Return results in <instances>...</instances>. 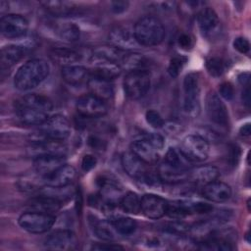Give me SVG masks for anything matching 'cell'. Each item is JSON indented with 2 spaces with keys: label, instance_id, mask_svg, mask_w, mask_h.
<instances>
[{
  "label": "cell",
  "instance_id": "14",
  "mask_svg": "<svg viewBox=\"0 0 251 251\" xmlns=\"http://www.w3.org/2000/svg\"><path fill=\"white\" fill-rule=\"evenodd\" d=\"M75 175L76 172L73 166L64 164L43 178L49 187L64 188L75 180Z\"/></svg>",
  "mask_w": 251,
  "mask_h": 251
},
{
  "label": "cell",
  "instance_id": "12",
  "mask_svg": "<svg viewBox=\"0 0 251 251\" xmlns=\"http://www.w3.org/2000/svg\"><path fill=\"white\" fill-rule=\"evenodd\" d=\"M141 211L149 219L157 220L162 218L167 213L168 201L156 194H145L141 200Z\"/></svg>",
  "mask_w": 251,
  "mask_h": 251
},
{
  "label": "cell",
  "instance_id": "21",
  "mask_svg": "<svg viewBox=\"0 0 251 251\" xmlns=\"http://www.w3.org/2000/svg\"><path fill=\"white\" fill-rule=\"evenodd\" d=\"M27 49L22 45H7L1 49L0 63L2 71L10 69L16 63H18L26 53Z\"/></svg>",
  "mask_w": 251,
  "mask_h": 251
},
{
  "label": "cell",
  "instance_id": "10",
  "mask_svg": "<svg viewBox=\"0 0 251 251\" xmlns=\"http://www.w3.org/2000/svg\"><path fill=\"white\" fill-rule=\"evenodd\" d=\"M206 112L209 119L216 125L227 127L229 125V117L227 109L220 96L212 91L206 97Z\"/></svg>",
  "mask_w": 251,
  "mask_h": 251
},
{
  "label": "cell",
  "instance_id": "15",
  "mask_svg": "<svg viewBox=\"0 0 251 251\" xmlns=\"http://www.w3.org/2000/svg\"><path fill=\"white\" fill-rule=\"evenodd\" d=\"M130 151L146 165H155L159 161V150L145 138L134 140L130 144Z\"/></svg>",
  "mask_w": 251,
  "mask_h": 251
},
{
  "label": "cell",
  "instance_id": "7",
  "mask_svg": "<svg viewBox=\"0 0 251 251\" xmlns=\"http://www.w3.org/2000/svg\"><path fill=\"white\" fill-rule=\"evenodd\" d=\"M183 110L190 117L200 112V86L196 73L186 75L183 79Z\"/></svg>",
  "mask_w": 251,
  "mask_h": 251
},
{
  "label": "cell",
  "instance_id": "4",
  "mask_svg": "<svg viewBox=\"0 0 251 251\" xmlns=\"http://www.w3.org/2000/svg\"><path fill=\"white\" fill-rule=\"evenodd\" d=\"M151 85V75L146 69L129 71L124 79V89L130 99H140L147 94Z\"/></svg>",
  "mask_w": 251,
  "mask_h": 251
},
{
  "label": "cell",
  "instance_id": "38",
  "mask_svg": "<svg viewBox=\"0 0 251 251\" xmlns=\"http://www.w3.org/2000/svg\"><path fill=\"white\" fill-rule=\"evenodd\" d=\"M145 119L146 122L154 128H160L165 124L161 115L155 110H148L145 114Z\"/></svg>",
  "mask_w": 251,
  "mask_h": 251
},
{
  "label": "cell",
  "instance_id": "23",
  "mask_svg": "<svg viewBox=\"0 0 251 251\" xmlns=\"http://www.w3.org/2000/svg\"><path fill=\"white\" fill-rule=\"evenodd\" d=\"M121 66L115 63H95L90 71V76L112 81L121 74Z\"/></svg>",
  "mask_w": 251,
  "mask_h": 251
},
{
  "label": "cell",
  "instance_id": "17",
  "mask_svg": "<svg viewBox=\"0 0 251 251\" xmlns=\"http://www.w3.org/2000/svg\"><path fill=\"white\" fill-rule=\"evenodd\" d=\"M157 175L161 181L176 184L186 180L189 176L188 169L176 167L167 162H163L157 170Z\"/></svg>",
  "mask_w": 251,
  "mask_h": 251
},
{
  "label": "cell",
  "instance_id": "30",
  "mask_svg": "<svg viewBox=\"0 0 251 251\" xmlns=\"http://www.w3.org/2000/svg\"><path fill=\"white\" fill-rule=\"evenodd\" d=\"M169 217L176 220H180L190 214H192L191 210V202L187 201H173L168 202V209L166 213Z\"/></svg>",
  "mask_w": 251,
  "mask_h": 251
},
{
  "label": "cell",
  "instance_id": "33",
  "mask_svg": "<svg viewBox=\"0 0 251 251\" xmlns=\"http://www.w3.org/2000/svg\"><path fill=\"white\" fill-rule=\"evenodd\" d=\"M145 58L138 53H126L120 62L121 68H124L126 70L133 71L138 69H144V66L146 65Z\"/></svg>",
  "mask_w": 251,
  "mask_h": 251
},
{
  "label": "cell",
  "instance_id": "44",
  "mask_svg": "<svg viewBox=\"0 0 251 251\" xmlns=\"http://www.w3.org/2000/svg\"><path fill=\"white\" fill-rule=\"evenodd\" d=\"M97 164V159L91 155V154H87L85 156H83L82 160H81V169L84 172H88L90 170H92Z\"/></svg>",
  "mask_w": 251,
  "mask_h": 251
},
{
  "label": "cell",
  "instance_id": "1",
  "mask_svg": "<svg viewBox=\"0 0 251 251\" xmlns=\"http://www.w3.org/2000/svg\"><path fill=\"white\" fill-rule=\"evenodd\" d=\"M53 109L52 101L44 95L31 93L22 97L16 103V113L22 124L26 126H41Z\"/></svg>",
  "mask_w": 251,
  "mask_h": 251
},
{
  "label": "cell",
  "instance_id": "40",
  "mask_svg": "<svg viewBox=\"0 0 251 251\" xmlns=\"http://www.w3.org/2000/svg\"><path fill=\"white\" fill-rule=\"evenodd\" d=\"M143 138H145L147 141H149L156 149L159 151L164 147L165 145V139L164 137L159 133H147Z\"/></svg>",
  "mask_w": 251,
  "mask_h": 251
},
{
  "label": "cell",
  "instance_id": "42",
  "mask_svg": "<svg viewBox=\"0 0 251 251\" xmlns=\"http://www.w3.org/2000/svg\"><path fill=\"white\" fill-rule=\"evenodd\" d=\"M233 47L236 49L239 53L246 54L250 50V44L249 41L244 37H237L233 41Z\"/></svg>",
  "mask_w": 251,
  "mask_h": 251
},
{
  "label": "cell",
  "instance_id": "29",
  "mask_svg": "<svg viewBox=\"0 0 251 251\" xmlns=\"http://www.w3.org/2000/svg\"><path fill=\"white\" fill-rule=\"evenodd\" d=\"M51 58L58 64L69 66L73 65V63L77 62L80 59V54L73 49L59 47L54 48L51 51Z\"/></svg>",
  "mask_w": 251,
  "mask_h": 251
},
{
  "label": "cell",
  "instance_id": "5",
  "mask_svg": "<svg viewBox=\"0 0 251 251\" xmlns=\"http://www.w3.org/2000/svg\"><path fill=\"white\" fill-rule=\"evenodd\" d=\"M180 154L190 162H203L205 161L210 152L208 141L197 134L185 136L179 145Z\"/></svg>",
  "mask_w": 251,
  "mask_h": 251
},
{
  "label": "cell",
  "instance_id": "46",
  "mask_svg": "<svg viewBox=\"0 0 251 251\" xmlns=\"http://www.w3.org/2000/svg\"><path fill=\"white\" fill-rule=\"evenodd\" d=\"M178 45L182 48V49H189L192 47V44H193V41H192V38L190 35L186 34V33H182L181 35H179L178 37Z\"/></svg>",
  "mask_w": 251,
  "mask_h": 251
},
{
  "label": "cell",
  "instance_id": "34",
  "mask_svg": "<svg viewBox=\"0 0 251 251\" xmlns=\"http://www.w3.org/2000/svg\"><path fill=\"white\" fill-rule=\"evenodd\" d=\"M111 226V223H110ZM110 226L106 222L101 221H95L92 225L93 231L95 235L105 241H112L114 239V233L112 228H110Z\"/></svg>",
  "mask_w": 251,
  "mask_h": 251
},
{
  "label": "cell",
  "instance_id": "43",
  "mask_svg": "<svg viewBox=\"0 0 251 251\" xmlns=\"http://www.w3.org/2000/svg\"><path fill=\"white\" fill-rule=\"evenodd\" d=\"M191 209H192V214H204L211 212L213 210V207L204 202H191Z\"/></svg>",
  "mask_w": 251,
  "mask_h": 251
},
{
  "label": "cell",
  "instance_id": "37",
  "mask_svg": "<svg viewBox=\"0 0 251 251\" xmlns=\"http://www.w3.org/2000/svg\"><path fill=\"white\" fill-rule=\"evenodd\" d=\"M186 63V58L182 56H175L171 59L169 67H168V73L171 76L176 77L179 75L181 70L183 69L184 65Z\"/></svg>",
  "mask_w": 251,
  "mask_h": 251
},
{
  "label": "cell",
  "instance_id": "51",
  "mask_svg": "<svg viewBox=\"0 0 251 251\" xmlns=\"http://www.w3.org/2000/svg\"><path fill=\"white\" fill-rule=\"evenodd\" d=\"M250 124L247 123L245 125H243L240 128H239V133L241 136H249L250 135Z\"/></svg>",
  "mask_w": 251,
  "mask_h": 251
},
{
  "label": "cell",
  "instance_id": "31",
  "mask_svg": "<svg viewBox=\"0 0 251 251\" xmlns=\"http://www.w3.org/2000/svg\"><path fill=\"white\" fill-rule=\"evenodd\" d=\"M139 196L132 192L128 191L125 195L122 196L120 200V206L123 211L129 213V214H137L141 211V203H140Z\"/></svg>",
  "mask_w": 251,
  "mask_h": 251
},
{
  "label": "cell",
  "instance_id": "27",
  "mask_svg": "<svg viewBox=\"0 0 251 251\" xmlns=\"http://www.w3.org/2000/svg\"><path fill=\"white\" fill-rule=\"evenodd\" d=\"M189 176H191L194 181L205 185L211 181L216 180L220 176V172L215 166L204 165L194 169L189 174Z\"/></svg>",
  "mask_w": 251,
  "mask_h": 251
},
{
  "label": "cell",
  "instance_id": "48",
  "mask_svg": "<svg viewBox=\"0 0 251 251\" xmlns=\"http://www.w3.org/2000/svg\"><path fill=\"white\" fill-rule=\"evenodd\" d=\"M240 156V150L236 145H232L230 147V152H229V162L232 166H236L239 160Z\"/></svg>",
  "mask_w": 251,
  "mask_h": 251
},
{
  "label": "cell",
  "instance_id": "49",
  "mask_svg": "<svg viewBox=\"0 0 251 251\" xmlns=\"http://www.w3.org/2000/svg\"><path fill=\"white\" fill-rule=\"evenodd\" d=\"M242 101L244 105L249 108L250 106V90H249V85L245 86V89L242 92Z\"/></svg>",
  "mask_w": 251,
  "mask_h": 251
},
{
  "label": "cell",
  "instance_id": "3",
  "mask_svg": "<svg viewBox=\"0 0 251 251\" xmlns=\"http://www.w3.org/2000/svg\"><path fill=\"white\" fill-rule=\"evenodd\" d=\"M165 27L154 16L140 18L133 27V35L138 45L151 47L159 45L165 38Z\"/></svg>",
  "mask_w": 251,
  "mask_h": 251
},
{
  "label": "cell",
  "instance_id": "16",
  "mask_svg": "<svg viewBox=\"0 0 251 251\" xmlns=\"http://www.w3.org/2000/svg\"><path fill=\"white\" fill-rule=\"evenodd\" d=\"M65 155L42 154L34 157L33 166L35 171L43 177L47 176L59 167L64 165Z\"/></svg>",
  "mask_w": 251,
  "mask_h": 251
},
{
  "label": "cell",
  "instance_id": "9",
  "mask_svg": "<svg viewBox=\"0 0 251 251\" xmlns=\"http://www.w3.org/2000/svg\"><path fill=\"white\" fill-rule=\"evenodd\" d=\"M75 108L78 114L86 119L99 118L108 112L106 100L92 93L80 96L76 100Z\"/></svg>",
  "mask_w": 251,
  "mask_h": 251
},
{
  "label": "cell",
  "instance_id": "13",
  "mask_svg": "<svg viewBox=\"0 0 251 251\" xmlns=\"http://www.w3.org/2000/svg\"><path fill=\"white\" fill-rule=\"evenodd\" d=\"M76 238L73 231L68 229H58L50 233L44 240V246L48 249L69 250L75 248Z\"/></svg>",
  "mask_w": 251,
  "mask_h": 251
},
{
  "label": "cell",
  "instance_id": "2",
  "mask_svg": "<svg viewBox=\"0 0 251 251\" xmlns=\"http://www.w3.org/2000/svg\"><path fill=\"white\" fill-rule=\"evenodd\" d=\"M49 73L48 63L41 59H31L18 69L14 77V84L19 90H30L45 80Z\"/></svg>",
  "mask_w": 251,
  "mask_h": 251
},
{
  "label": "cell",
  "instance_id": "11",
  "mask_svg": "<svg viewBox=\"0 0 251 251\" xmlns=\"http://www.w3.org/2000/svg\"><path fill=\"white\" fill-rule=\"evenodd\" d=\"M0 28L7 38H20L26 34L28 22L19 14H7L1 18Z\"/></svg>",
  "mask_w": 251,
  "mask_h": 251
},
{
  "label": "cell",
  "instance_id": "45",
  "mask_svg": "<svg viewBox=\"0 0 251 251\" xmlns=\"http://www.w3.org/2000/svg\"><path fill=\"white\" fill-rule=\"evenodd\" d=\"M127 7H128V2L127 1L118 0V1H113L111 3V9L116 14H120V13L125 12L127 9Z\"/></svg>",
  "mask_w": 251,
  "mask_h": 251
},
{
  "label": "cell",
  "instance_id": "6",
  "mask_svg": "<svg viewBox=\"0 0 251 251\" xmlns=\"http://www.w3.org/2000/svg\"><path fill=\"white\" fill-rule=\"evenodd\" d=\"M55 221L56 218L52 214L28 211L20 216L18 223L23 229L30 233H43L53 226Z\"/></svg>",
  "mask_w": 251,
  "mask_h": 251
},
{
  "label": "cell",
  "instance_id": "36",
  "mask_svg": "<svg viewBox=\"0 0 251 251\" xmlns=\"http://www.w3.org/2000/svg\"><path fill=\"white\" fill-rule=\"evenodd\" d=\"M206 69L213 76H221L226 69L225 62L218 57H211L206 61Z\"/></svg>",
  "mask_w": 251,
  "mask_h": 251
},
{
  "label": "cell",
  "instance_id": "47",
  "mask_svg": "<svg viewBox=\"0 0 251 251\" xmlns=\"http://www.w3.org/2000/svg\"><path fill=\"white\" fill-rule=\"evenodd\" d=\"M93 250H119L124 249L123 246L114 243H98L92 246Z\"/></svg>",
  "mask_w": 251,
  "mask_h": 251
},
{
  "label": "cell",
  "instance_id": "20",
  "mask_svg": "<svg viewBox=\"0 0 251 251\" xmlns=\"http://www.w3.org/2000/svg\"><path fill=\"white\" fill-rule=\"evenodd\" d=\"M109 38L114 46L121 50L132 49L135 45H138L134 38L133 30L131 31L126 26H117L113 28L109 34Z\"/></svg>",
  "mask_w": 251,
  "mask_h": 251
},
{
  "label": "cell",
  "instance_id": "24",
  "mask_svg": "<svg viewBox=\"0 0 251 251\" xmlns=\"http://www.w3.org/2000/svg\"><path fill=\"white\" fill-rule=\"evenodd\" d=\"M197 24L204 33H211L218 27L220 22L216 12L210 7H205L197 13Z\"/></svg>",
  "mask_w": 251,
  "mask_h": 251
},
{
  "label": "cell",
  "instance_id": "41",
  "mask_svg": "<svg viewBox=\"0 0 251 251\" xmlns=\"http://www.w3.org/2000/svg\"><path fill=\"white\" fill-rule=\"evenodd\" d=\"M219 93L226 100H231L234 96V88L230 82H223L219 87Z\"/></svg>",
  "mask_w": 251,
  "mask_h": 251
},
{
  "label": "cell",
  "instance_id": "39",
  "mask_svg": "<svg viewBox=\"0 0 251 251\" xmlns=\"http://www.w3.org/2000/svg\"><path fill=\"white\" fill-rule=\"evenodd\" d=\"M188 229H189V226L181 222H172V223H169L166 226V230L169 231L170 233L179 234V235L186 232Z\"/></svg>",
  "mask_w": 251,
  "mask_h": 251
},
{
  "label": "cell",
  "instance_id": "22",
  "mask_svg": "<svg viewBox=\"0 0 251 251\" xmlns=\"http://www.w3.org/2000/svg\"><path fill=\"white\" fill-rule=\"evenodd\" d=\"M61 204L62 203L58 197L50 194H42L31 199L28 206L31 211H37L53 215L54 212H57L61 208Z\"/></svg>",
  "mask_w": 251,
  "mask_h": 251
},
{
  "label": "cell",
  "instance_id": "32",
  "mask_svg": "<svg viewBox=\"0 0 251 251\" xmlns=\"http://www.w3.org/2000/svg\"><path fill=\"white\" fill-rule=\"evenodd\" d=\"M111 226L123 235H130L136 229V223L133 219L128 217H119L110 221Z\"/></svg>",
  "mask_w": 251,
  "mask_h": 251
},
{
  "label": "cell",
  "instance_id": "18",
  "mask_svg": "<svg viewBox=\"0 0 251 251\" xmlns=\"http://www.w3.org/2000/svg\"><path fill=\"white\" fill-rule=\"evenodd\" d=\"M203 196L212 202L223 203L231 197V188L227 183L216 179L204 185Z\"/></svg>",
  "mask_w": 251,
  "mask_h": 251
},
{
  "label": "cell",
  "instance_id": "19",
  "mask_svg": "<svg viewBox=\"0 0 251 251\" xmlns=\"http://www.w3.org/2000/svg\"><path fill=\"white\" fill-rule=\"evenodd\" d=\"M122 165L126 173L136 179L142 180L146 174L149 172L146 168V164L143 163L138 157H136L131 151L125 152L122 155Z\"/></svg>",
  "mask_w": 251,
  "mask_h": 251
},
{
  "label": "cell",
  "instance_id": "50",
  "mask_svg": "<svg viewBox=\"0 0 251 251\" xmlns=\"http://www.w3.org/2000/svg\"><path fill=\"white\" fill-rule=\"evenodd\" d=\"M238 81H239L241 84L247 86L248 83H249V73L246 72V73L240 74V75H238Z\"/></svg>",
  "mask_w": 251,
  "mask_h": 251
},
{
  "label": "cell",
  "instance_id": "28",
  "mask_svg": "<svg viewBox=\"0 0 251 251\" xmlns=\"http://www.w3.org/2000/svg\"><path fill=\"white\" fill-rule=\"evenodd\" d=\"M87 84L92 94H95L104 100L111 98L113 95L114 91L111 81L90 76L87 80Z\"/></svg>",
  "mask_w": 251,
  "mask_h": 251
},
{
  "label": "cell",
  "instance_id": "35",
  "mask_svg": "<svg viewBox=\"0 0 251 251\" xmlns=\"http://www.w3.org/2000/svg\"><path fill=\"white\" fill-rule=\"evenodd\" d=\"M60 36L65 41L75 42L80 37V30L76 25L67 24L61 27Z\"/></svg>",
  "mask_w": 251,
  "mask_h": 251
},
{
  "label": "cell",
  "instance_id": "26",
  "mask_svg": "<svg viewBox=\"0 0 251 251\" xmlns=\"http://www.w3.org/2000/svg\"><path fill=\"white\" fill-rule=\"evenodd\" d=\"M40 4L49 14L55 17H68L70 15H73L76 8V6L73 2L69 1H42L40 2Z\"/></svg>",
  "mask_w": 251,
  "mask_h": 251
},
{
  "label": "cell",
  "instance_id": "8",
  "mask_svg": "<svg viewBox=\"0 0 251 251\" xmlns=\"http://www.w3.org/2000/svg\"><path fill=\"white\" fill-rule=\"evenodd\" d=\"M41 126V139H49L62 142L63 140L68 138L71 133V125L69 120L65 116L60 114L49 117L47 121Z\"/></svg>",
  "mask_w": 251,
  "mask_h": 251
},
{
  "label": "cell",
  "instance_id": "25",
  "mask_svg": "<svg viewBox=\"0 0 251 251\" xmlns=\"http://www.w3.org/2000/svg\"><path fill=\"white\" fill-rule=\"evenodd\" d=\"M63 79L71 85H79L87 77V70L85 67L80 65H69L62 68Z\"/></svg>",
  "mask_w": 251,
  "mask_h": 251
}]
</instances>
